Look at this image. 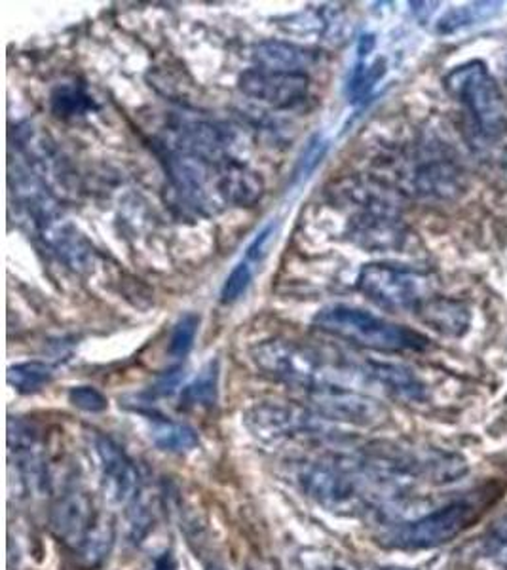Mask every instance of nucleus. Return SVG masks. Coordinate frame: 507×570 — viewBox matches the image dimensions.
I'll return each instance as SVG.
<instances>
[{
	"mask_svg": "<svg viewBox=\"0 0 507 570\" xmlns=\"http://www.w3.org/2000/svg\"><path fill=\"white\" fill-rule=\"evenodd\" d=\"M300 489L329 512H352L362 504L363 481L355 460L326 459L297 468Z\"/></svg>",
	"mask_w": 507,
	"mask_h": 570,
	"instance_id": "5",
	"label": "nucleus"
},
{
	"mask_svg": "<svg viewBox=\"0 0 507 570\" xmlns=\"http://www.w3.org/2000/svg\"><path fill=\"white\" fill-rule=\"evenodd\" d=\"M384 75H386V62L383 57H378L371 65L360 63L352 73L350 84H348V94L352 96V101H362V99L367 98Z\"/></svg>",
	"mask_w": 507,
	"mask_h": 570,
	"instance_id": "25",
	"label": "nucleus"
},
{
	"mask_svg": "<svg viewBox=\"0 0 507 570\" xmlns=\"http://www.w3.org/2000/svg\"><path fill=\"white\" fill-rule=\"evenodd\" d=\"M219 397V363L211 362L183 390L181 402L188 409H211Z\"/></svg>",
	"mask_w": 507,
	"mask_h": 570,
	"instance_id": "19",
	"label": "nucleus"
},
{
	"mask_svg": "<svg viewBox=\"0 0 507 570\" xmlns=\"http://www.w3.org/2000/svg\"><path fill=\"white\" fill-rule=\"evenodd\" d=\"M447 91L472 117L481 138L496 141L507 132V105L500 86L483 62H467L443 78Z\"/></svg>",
	"mask_w": 507,
	"mask_h": 570,
	"instance_id": "3",
	"label": "nucleus"
},
{
	"mask_svg": "<svg viewBox=\"0 0 507 570\" xmlns=\"http://www.w3.org/2000/svg\"><path fill=\"white\" fill-rule=\"evenodd\" d=\"M148 431H151L154 446L158 447L161 451L187 454L198 447V434L195 428L183 425V423H175L169 418H153Z\"/></svg>",
	"mask_w": 507,
	"mask_h": 570,
	"instance_id": "18",
	"label": "nucleus"
},
{
	"mask_svg": "<svg viewBox=\"0 0 507 570\" xmlns=\"http://www.w3.org/2000/svg\"><path fill=\"white\" fill-rule=\"evenodd\" d=\"M255 57L264 69L285 70V73H305V69L318 63V52L289 42H263L255 50Z\"/></svg>",
	"mask_w": 507,
	"mask_h": 570,
	"instance_id": "13",
	"label": "nucleus"
},
{
	"mask_svg": "<svg viewBox=\"0 0 507 570\" xmlns=\"http://www.w3.org/2000/svg\"><path fill=\"white\" fill-rule=\"evenodd\" d=\"M327 153V141H323L321 135H316L308 146H306L305 154H302V158H300L299 167H297V179H302V177H308V175L312 174L316 166L320 164L321 158L326 156Z\"/></svg>",
	"mask_w": 507,
	"mask_h": 570,
	"instance_id": "29",
	"label": "nucleus"
},
{
	"mask_svg": "<svg viewBox=\"0 0 507 570\" xmlns=\"http://www.w3.org/2000/svg\"><path fill=\"white\" fill-rule=\"evenodd\" d=\"M93 107L90 96L77 86V84H65L59 86L52 94V111L62 119H75L84 117Z\"/></svg>",
	"mask_w": 507,
	"mask_h": 570,
	"instance_id": "24",
	"label": "nucleus"
},
{
	"mask_svg": "<svg viewBox=\"0 0 507 570\" xmlns=\"http://www.w3.org/2000/svg\"><path fill=\"white\" fill-rule=\"evenodd\" d=\"M240 90L251 99L271 105L274 109H293L305 103L310 91V78L305 73L255 69L245 70L240 77Z\"/></svg>",
	"mask_w": 507,
	"mask_h": 570,
	"instance_id": "9",
	"label": "nucleus"
},
{
	"mask_svg": "<svg viewBox=\"0 0 507 570\" xmlns=\"http://www.w3.org/2000/svg\"><path fill=\"white\" fill-rule=\"evenodd\" d=\"M310 394L318 415L327 420H342L355 426H376L384 423L386 418V409L383 405L373 397L357 394L352 388L329 386Z\"/></svg>",
	"mask_w": 507,
	"mask_h": 570,
	"instance_id": "11",
	"label": "nucleus"
},
{
	"mask_svg": "<svg viewBox=\"0 0 507 570\" xmlns=\"http://www.w3.org/2000/svg\"><path fill=\"white\" fill-rule=\"evenodd\" d=\"M272 230H274V227H266V229L258 234L257 238H255V242L250 245V250H247V259L250 261H261L263 259L264 253H266V244L271 242L272 237Z\"/></svg>",
	"mask_w": 507,
	"mask_h": 570,
	"instance_id": "30",
	"label": "nucleus"
},
{
	"mask_svg": "<svg viewBox=\"0 0 507 570\" xmlns=\"http://www.w3.org/2000/svg\"><path fill=\"white\" fill-rule=\"evenodd\" d=\"M506 73H507V54H506Z\"/></svg>",
	"mask_w": 507,
	"mask_h": 570,
	"instance_id": "35",
	"label": "nucleus"
},
{
	"mask_svg": "<svg viewBox=\"0 0 507 570\" xmlns=\"http://www.w3.org/2000/svg\"><path fill=\"white\" fill-rule=\"evenodd\" d=\"M198 327H200V316H196V314H185L181 320L177 321V326L174 327V333H172V339H169L167 354L175 358V360L187 358L192 347H195Z\"/></svg>",
	"mask_w": 507,
	"mask_h": 570,
	"instance_id": "26",
	"label": "nucleus"
},
{
	"mask_svg": "<svg viewBox=\"0 0 507 570\" xmlns=\"http://www.w3.org/2000/svg\"><path fill=\"white\" fill-rule=\"evenodd\" d=\"M357 289L392 313L420 310L431 299V279L425 272L396 265L363 266Z\"/></svg>",
	"mask_w": 507,
	"mask_h": 570,
	"instance_id": "6",
	"label": "nucleus"
},
{
	"mask_svg": "<svg viewBox=\"0 0 507 570\" xmlns=\"http://www.w3.org/2000/svg\"><path fill=\"white\" fill-rule=\"evenodd\" d=\"M96 452L99 460V481L104 498L112 506H132L141 491L140 470L128 452L107 436H98Z\"/></svg>",
	"mask_w": 507,
	"mask_h": 570,
	"instance_id": "8",
	"label": "nucleus"
},
{
	"mask_svg": "<svg viewBox=\"0 0 507 570\" xmlns=\"http://www.w3.org/2000/svg\"><path fill=\"white\" fill-rule=\"evenodd\" d=\"M357 237L362 238L363 245L375 248V250L399 248L404 240L399 224L383 216L363 217V221H360Z\"/></svg>",
	"mask_w": 507,
	"mask_h": 570,
	"instance_id": "20",
	"label": "nucleus"
},
{
	"mask_svg": "<svg viewBox=\"0 0 507 570\" xmlns=\"http://www.w3.org/2000/svg\"><path fill=\"white\" fill-rule=\"evenodd\" d=\"M101 514L84 489L63 491L49 509V530L73 553L82 546Z\"/></svg>",
	"mask_w": 507,
	"mask_h": 570,
	"instance_id": "10",
	"label": "nucleus"
},
{
	"mask_svg": "<svg viewBox=\"0 0 507 570\" xmlns=\"http://www.w3.org/2000/svg\"><path fill=\"white\" fill-rule=\"evenodd\" d=\"M251 276L253 274H251V266L247 263H240L234 271L230 272V276L221 289V300L224 305H232L244 295L245 289L250 287Z\"/></svg>",
	"mask_w": 507,
	"mask_h": 570,
	"instance_id": "27",
	"label": "nucleus"
},
{
	"mask_svg": "<svg viewBox=\"0 0 507 570\" xmlns=\"http://www.w3.org/2000/svg\"><path fill=\"white\" fill-rule=\"evenodd\" d=\"M8 449L10 460L14 462L21 481L29 489L46 485V460L42 451L41 438L35 426L23 418L8 420Z\"/></svg>",
	"mask_w": 507,
	"mask_h": 570,
	"instance_id": "12",
	"label": "nucleus"
},
{
	"mask_svg": "<svg viewBox=\"0 0 507 570\" xmlns=\"http://www.w3.org/2000/svg\"><path fill=\"white\" fill-rule=\"evenodd\" d=\"M384 570H407V569H384Z\"/></svg>",
	"mask_w": 507,
	"mask_h": 570,
	"instance_id": "34",
	"label": "nucleus"
},
{
	"mask_svg": "<svg viewBox=\"0 0 507 570\" xmlns=\"http://www.w3.org/2000/svg\"><path fill=\"white\" fill-rule=\"evenodd\" d=\"M375 35H363L360 39V44H357V56H360V59L367 57L375 50Z\"/></svg>",
	"mask_w": 507,
	"mask_h": 570,
	"instance_id": "32",
	"label": "nucleus"
},
{
	"mask_svg": "<svg viewBox=\"0 0 507 570\" xmlns=\"http://www.w3.org/2000/svg\"><path fill=\"white\" fill-rule=\"evenodd\" d=\"M251 358L264 375L308 392L329 386L350 388V384L362 379L360 368L333 362L329 355L321 354L318 348L302 342L284 339L264 341L253 348Z\"/></svg>",
	"mask_w": 507,
	"mask_h": 570,
	"instance_id": "1",
	"label": "nucleus"
},
{
	"mask_svg": "<svg viewBox=\"0 0 507 570\" xmlns=\"http://www.w3.org/2000/svg\"><path fill=\"white\" fill-rule=\"evenodd\" d=\"M177 569V563H175V557L172 551H164L156 561H154L153 570H175Z\"/></svg>",
	"mask_w": 507,
	"mask_h": 570,
	"instance_id": "31",
	"label": "nucleus"
},
{
	"mask_svg": "<svg viewBox=\"0 0 507 570\" xmlns=\"http://www.w3.org/2000/svg\"><path fill=\"white\" fill-rule=\"evenodd\" d=\"M365 383L381 384L386 392L405 399H422L425 384L412 375V371L392 363H367L362 368Z\"/></svg>",
	"mask_w": 507,
	"mask_h": 570,
	"instance_id": "14",
	"label": "nucleus"
},
{
	"mask_svg": "<svg viewBox=\"0 0 507 570\" xmlns=\"http://www.w3.org/2000/svg\"><path fill=\"white\" fill-rule=\"evenodd\" d=\"M69 402L77 409L86 410V413H103L109 407L107 397L99 390L91 386H75L70 388Z\"/></svg>",
	"mask_w": 507,
	"mask_h": 570,
	"instance_id": "28",
	"label": "nucleus"
},
{
	"mask_svg": "<svg viewBox=\"0 0 507 570\" xmlns=\"http://www.w3.org/2000/svg\"><path fill=\"white\" fill-rule=\"evenodd\" d=\"M114 540H117L114 519L101 515L96 523V527L84 540L82 546L75 551L78 567L84 570H96L103 567L104 561L111 556L112 548H114Z\"/></svg>",
	"mask_w": 507,
	"mask_h": 570,
	"instance_id": "17",
	"label": "nucleus"
},
{
	"mask_svg": "<svg viewBox=\"0 0 507 570\" xmlns=\"http://www.w3.org/2000/svg\"><path fill=\"white\" fill-rule=\"evenodd\" d=\"M477 517V506L470 501H454L443 508L430 509L410 522L399 523L383 536L386 548L430 550L451 542Z\"/></svg>",
	"mask_w": 507,
	"mask_h": 570,
	"instance_id": "4",
	"label": "nucleus"
},
{
	"mask_svg": "<svg viewBox=\"0 0 507 570\" xmlns=\"http://www.w3.org/2000/svg\"><path fill=\"white\" fill-rule=\"evenodd\" d=\"M54 379V368L44 362L18 363L8 368V384L20 394H36Z\"/></svg>",
	"mask_w": 507,
	"mask_h": 570,
	"instance_id": "21",
	"label": "nucleus"
},
{
	"mask_svg": "<svg viewBox=\"0 0 507 570\" xmlns=\"http://www.w3.org/2000/svg\"><path fill=\"white\" fill-rule=\"evenodd\" d=\"M418 313L428 326L449 337L466 335L472 324V314L460 300L430 299Z\"/></svg>",
	"mask_w": 507,
	"mask_h": 570,
	"instance_id": "15",
	"label": "nucleus"
},
{
	"mask_svg": "<svg viewBox=\"0 0 507 570\" xmlns=\"http://www.w3.org/2000/svg\"><path fill=\"white\" fill-rule=\"evenodd\" d=\"M219 195H223L227 202L251 206L263 195V179L244 166L229 164L219 175Z\"/></svg>",
	"mask_w": 507,
	"mask_h": 570,
	"instance_id": "16",
	"label": "nucleus"
},
{
	"mask_svg": "<svg viewBox=\"0 0 507 570\" xmlns=\"http://www.w3.org/2000/svg\"><path fill=\"white\" fill-rule=\"evenodd\" d=\"M502 7V2H477L472 7L454 8L439 20L438 31L441 35H452L460 29L470 28L473 23H481L500 14Z\"/></svg>",
	"mask_w": 507,
	"mask_h": 570,
	"instance_id": "22",
	"label": "nucleus"
},
{
	"mask_svg": "<svg viewBox=\"0 0 507 570\" xmlns=\"http://www.w3.org/2000/svg\"><path fill=\"white\" fill-rule=\"evenodd\" d=\"M481 570H507V515L494 523L477 551Z\"/></svg>",
	"mask_w": 507,
	"mask_h": 570,
	"instance_id": "23",
	"label": "nucleus"
},
{
	"mask_svg": "<svg viewBox=\"0 0 507 570\" xmlns=\"http://www.w3.org/2000/svg\"><path fill=\"white\" fill-rule=\"evenodd\" d=\"M244 423L258 441L268 446L295 439H323L331 434L327 418L300 405L282 402L253 405L245 413Z\"/></svg>",
	"mask_w": 507,
	"mask_h": 570,
	"instance_id": "7",
	"label": "nucleus"
},
{
	"mask_svg": "<svg viewBox=\"0 0 507 570\" xmlns=\"http://www.w3.org/2000/svg\"><path fill=\"white\" fill-rule=\"evenodd\" d=\"M320 570H344V569H339V567H326V569H320Z\"/></svg>",
	"mask_w": 507,
	"mask_h": 570,
	"instance_id": "33",
	"label": "nucleus"
},
{
	"mask_svg": "<svg viewBox=\"0 0 507 570\" xmlns=\"http://www.w3.org/2000/svg\"><path fill=\"white\" fill-rule=\"evenodd\" d=\"M313 326L331 337L376 352L425 350L430 344L425 335L415 329L397 326L375 314L348 305L326 306L316 314Z\"/></svg>",
	"mask_w": 507,
	"mask_h": 570,
	"instance_id": "2",
	"label": "nucleus"
}]
</instances>
